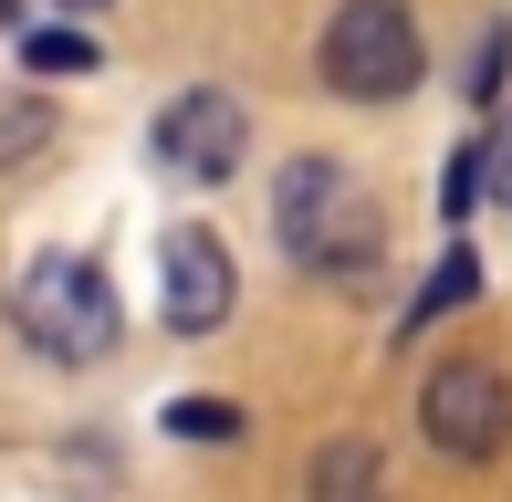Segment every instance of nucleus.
Instances as JSON below:
<instances>
[{
    "label": "nucleus",
    "mask_w": 512,
    "mask_h": 502,
    "mask_svg": "<svg viewBox=\"0 0 512 502\" xmlns=\"http://www.w3.org/2000/svg\"><path fill=\"white\" fill-rule=\"evenodd\" d=\"M21 63H32V74H95V42L53 21V32H21Z\"/></svg>",
    "instance_id": "obj_9"
},
{
    "label": "nucleus",
    "mask_w": 512,
    "mask_h": 502,
    "mask_svg": "<svg viewBox=\"0 0 512 502\" xmlns=\"http://www.w3.org/2000/svg\"><path fill=\"white\" fill-rule=\"evenodd\" d=\"M147 147H157V168H168V178H189V189H220V178L241 168V147H251V116L220 95V84H189V95L157 116Z\"/></svg>",
    "instance_id": "obj_5"
},
{
    "label": "nucleus",
    "mask_w": 512,
    "mask_h": 502,
    "mask_svg": "<svg viewBox=\"0 0 512 502\" xmlns=\"http://www.w3.org/2000/svg\"><path fill=\"white\" fill-rule=\"evenodd\" d=\"M272 231L304 272H335V283H366L387 251V220H377V199H356L345 157H293L283 189H272Z\"/></svg>",
    "instance_id": "obj_1"
},
{
    "label": "nucleus",
    "mask_w": 512,
    "mask_h": 502,
    "mask_svg": "<svg viewBox=\"0 0 512 502\" xmlns=\"http://www.w3.org/2000/svg\"><path fill=\"white\" fill-rule=\"evenodd\" d=\"M481 189H492L502 210H512V116H502L492 136H481Z\"/></svg>",
    "instance_id": "obj_11"
},
{
    "label": "nucleus",
    "mask_w": 512,
    "mask_h": 502,
    "mask_svg": "<svg viewBox=\"0 0 512 502\" xmlns=\"http://www.w3.org/2000/svg\"><path fill=\"white\" fill-rule=\"evenodd\" d=\"M471 293H481V262H471V251H450V262L429 272V293H418V314H408V335H418V325H439V314H450V304H471Z\"/></svg>",
    "instance_id": "obj_8"
},
{
    "label": "nucleus",
    "mask_w": 512,
    "mask_h": 502,
    "mask_svg": "<svg viewBox=\"0 0 512 502\" xmlns=\"http://www.w3.org/2000/svg\"><path fill=\"white\" fill-rule=\"evenodd\" d=\"M11 21H21V0H0V32H11Z\"/></svg>",
    "instance_id": "obj_12"
},
{
    "label": "nucleus",
    "mask_w": 512,
    "mask_h": 502,
    "mask_svg": "<svg viewBox=\"0 0 512 502\" xmlns=\"http://www.w3.org/2000/svg\"><path fill=\"white\" fill-rule=\"evenodd\" d=\"M304 492H314V502H387V461H377V440H324Z\"/></svg>",
    "instance_id": "obj_7"
},
{
    "label": "nucleus",
    "mask_w": 512,
    "mask_h": 502,
    "mask_svg": "<svg viewBox=\"0 0 512 502\" xmlns=\"http://www.w3.org/2000/svg\"><path fill=\"white\" fill-rule=\"evenodd\" d=\"M418 429H429L439 461H502V440H512V377L481 367V356L429 367V387H418Z\"/></svg>",
    "instance_id": "obj_4"
},
{
    "label": "nucleus",
    "mask_w": 512,
    "mask_h": 502,
    "mask_svg": "<svg viewBox=\"0 0 512 502\" xmlns=\"http://www.w3.org/2000/svg\"><path fill=\"white\" fill-rule=\"evenodd\" d=\"M230 304H241V283H230V241L220 231H168V251H157V314H168V335L230 325Z\"/></svg>",
    "instance_id": "obj_6"
},
{
    "label": "nucleus",
    "mask_w": 512,
    "mask_h": 502,
    "mask_svg": "<svg viewBox=\"0 0 512 502\" xmlns=\"http://www.w3.org/2000/svg\"><path fill=\"white\" fill-rule=\"evenodd\" d=\"M21 325H32L42 356H63V367H95V356H115L126 314H115V283H105L95 251H42L32 283H21Z\"/></svg>",
    "instance_id": "obj_3"
},
{
    "label": "nucleus",
    "mask_w": 512,
    "mask_h": 502,
    "mask_svg": "<svg viewBox=\"0 0 512 502\" xmlns=\"http://www.w3.org/2000/svg\"><path fill=\"white\" fill-rule=\"evenodd\" d=\"M168 429H178V440H241V408H230V398H178Z\"/></svg>",
    "instance_id": "obj_10"
},
{
    "label": "nucleus",
    "mask_w": 512,
    "mask_h": 502,
    "mask_svg": "<svg viewBox=\"0 0 512 502\" xmlns=\"http://www.w3.org/2000/svg\"><path fill=\"white\" fill-rule=\"evenodd\" d=\"M63 11H105V0H63Z\"/></svg>",
    "instance_id": "obj_13"
},
{
    "label": "nucleus",
    "mask_w": 512,
    "mask_h": 502,
    "mask_svg": "<svg viewBox=\"0 0 512 502\" xmlns=\"http://www.w3.org/2000/svg\"><path fill=\"white\" fill-rule=\"evenodd\" d=\"M418 74H429V42H418L408 0H345V11L324 21V95L398 105Z\"/></svg>",
    "instance_id": "obj_2"
}]
</instances>
